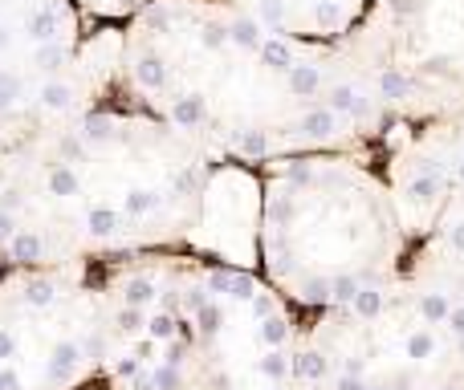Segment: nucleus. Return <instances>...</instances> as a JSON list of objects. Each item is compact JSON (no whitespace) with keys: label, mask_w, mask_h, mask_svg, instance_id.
Listing matches in <instances>:
<instances>
[{"label":"nucleus","mask_w":464,"mask_h":390,"mask_svg":"<svg viewBox=\"0 0 464 390\" xmlns=\"http://www.w3.org/2000/svg\"><path fill=\"white\" fill-rule=\"evenodd\" d=\"M342 53L383 110H464V0H371Z\"/></svg>","instance_id":"nucleus-1"},{"label":"nucleus","mask_w":464,"mask_h":390,"mask_svg":"<svg viewBox=\"0 0 464 390\" xmlns=\"http://www.w3.org/2000/svg\"><path fill=\"white\" fill-rule=\"evenodd\" d=\"M367 4L371 0H232V8L249 12L269 33L306 45H342L367 17Z\"/></svg>","instance_id":"nucleus-2"},{"label":"nucleus","mask_w":464,"mask_h":390,"mask_svg":"<svg viewBox=\"0 0 464 390\" xmlns=\"http://www.w3.org/2000/svg\"><path fill=\"white\" fill-rule=\"evenodd\" d=\"M448 134L436 138V151H428L419 159V167L412 171L408 195L416 204H432L440 195H448L452 187L464 195V110L448 114Z\"/></svg>","instance_id":"nucleus-3"}]
</instances>
